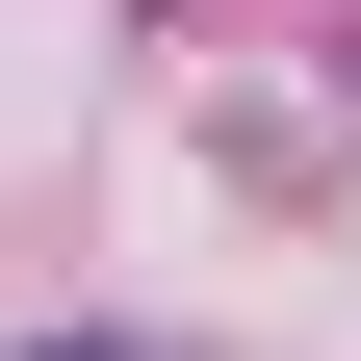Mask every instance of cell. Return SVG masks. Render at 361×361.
Segmentation results:
<instances>
[{"label": "cell", "instance_id": "6da1fadb", "mask_svg": "<svg viewBox=\"0 0 361 361\" xmlns=\"http://www.w3.org/2000/svg\"><path fill=\"white\" fill-rule=\"evenodd\" d=\"M26 361H129V336H26Z\"/></svg>", "mask_w": 361, "mask_h": 361}]
</instances>
